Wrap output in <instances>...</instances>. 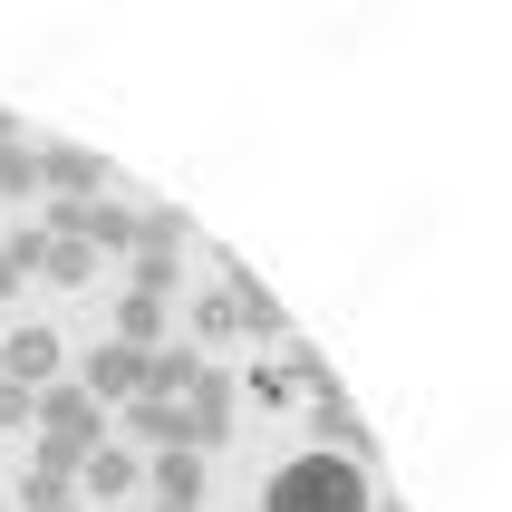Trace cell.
Instances as JSON below:
<instances>
[{
    "label": "cell",
    "mask_w": 512,
    "mask_h": 512,
    "mask_svg": "<svg viewBox=\"0 0 512 512\" xmlns=\"http://www.w3.org/2000/svg\"><path fill=\"white\" fill-rule=\"evenodd\" d=\"M194 387H203V348H155V358H145V397L184 406Z\"/></svg>",
    "instance_id": "9"
},
{
    "label": "cell",
    "mask_w": 512,
    "mask_h": 512,
    "mask_svg": "<svg viewBox=\"0 0 512 512\" xmlns=\"http://www.w3.org/2000/svg\"><path fill=\"white\" fill-rule=\"evenodd\" d=\"M184 416H194V445H223V435H232V377L203 368V387L184 397Z\"/></svg>",
    "instance_id": "10"
},
{
    "label": "cell",
    "mask_w": 512,
    "mask_h": 512,
    "mask_svg": "<svg viewBox=\"0 0 512 512\" xmlns=\"http://www.w3.org/2000/svg\"><path fill=\"white\" fill-rule=\"evenodd\" d=\"M223 300H232V329H252V339H271V348H290L300 329H290V310H281V290L271 281H252L242 261H223Z\"/></svg>",
    "instance_id": "4"
},
{
    "label": "cell",
    "mask_w": 512,
    "mask_h": 512,
    "mask_svg": "<svg viewBox=\"0 0 512 512\" xmlns=\"http://www.w3.org/2000/svg\"><path fill=\"white\" fill-rule=\"evenodd\" d=\"M145 484H155V503H203V455H155Z\"/></svg>",
    "instance_id": "13"
},
{
    "label": "cell",
    "mask_w": 512,
    "mask_h": 512,
    "mask_svg": "<svg viewBox=\"0 0 512 512\" xmlns=\"http://www.w3.org/2000/svg\"><path fill=\"white\" fill-rule=\"evenodd\" d=\"M78 484H87V493H107V503H116V493H136V484H145V464L126 455V445H97V455L78 464Z\"/></svg>",
    "instance_id": "11"
},
{
    "label": "cell",
    "mask_w": 512,
    "mask_h": 512,
    "mask_svg": "<svg viewBox=\"0 0 512 512\" xmlns=\"http://www.w3.org/2000/svg\"><path fill=\"white\" fill-rule=\"evenodd\" d=\"M29 426L49 435V445H78V455H97V445H107V406L87 397V387H39V416H29Z\"/></svg>",
    "instance_id": "3"
},
{
    "label": "cell",
    "mask_w": 512,
    "mask_h": 512,
    "mask_svg": "<svg viewBox=\"0 0 512 512\" xmlns=\"http://www.w3.org/2000/svg\"><path fill=\"white\" fill-rule=\"evenodd\" d=\"M126 435H136V445H155V455H203V445H194V416H184V406H165V397H136V406H126Z\"/></svg>",
    "instance_id": "7"
},
{
    "label": "cell",
    "mask_w": 512,
    "mask_h": 512,
    "mask_svg": "<svg viewBox=\"0 0 512 512\" xmlns=\"http://www.w3.org/2000/svg\"><path fill=\"white\" fill-rule=\"evenodd\" d=\"M310 426H319V445H329V455H348V464H377V435H368V416H358V406H348L339 387H319V397H310Z\"/></svg>",
    "instance_id": "6"
},
{
    "label": "cell",
    "mask_w": 512,
    "mask_h": 512,
    "mask_svg": "<svg viewBox=\"0 0 512 512\" xmlns=\"http://www.w3.org/2000/svg\"><path fill=\"white\" fill-rule=\"evenodd\" d=\"M368 464L329 455V445H310V455H290L271 484H261V512H368Z\"/></svg>",
    "instance_id": "1"
},
{
    "label": "cell",
    "mask_w": 512,
    "mask_h": 512,
    "mask_svg": "<svg viewBox=\"0 0 512 512\" xmlns=\"http://www.w3.org/2000/svg\"><path fill=\"white\" fill-rule=\"evenodd\" d=\"M165 339V300H136V290H126V300H116V348H155Z\"/></svg>",
    "instance_id": "14"
},
{
    "label": "cell",
    "mask_w": 512,
    "mask_h": 512,
    "mask_svg": "<svg viewBox=\"0 0 512 512\" xmlns=\"http://www.w3.org/2000/svg\"><path fill=\"white\" fill-rule=\"evenodd\" d=\"M145 358H155V348H97V358H87V377H78V387H87V397H97V406H136L145 397Z\"/></svg>",
    "instance_id": "5"
},
{
    "label": "cell",
    "mask_w": 512,
    "mask_h": 512,
    "mask_svg": "<svg viewBox=\"0 0 512 512\" xmlns=\"http://www.w3.org/2000/svg\"><path fill=\"white\" fill-rule=\"evenodd\" d=\"M29 194H39V155L20 136V145H0V203H29Z\"/></svg>",
    "instance_id": "15"
},
{
    "label": "cell",
    "mask_w": 512,
    "mask_h": 512,
    "mask_svg": "<svg viewBox=\"0 0 512 512\" xmlns=\"http://www.w3.org/2000/svg\"><path fill=\"white\" fill-rule=\"evenodd\" d=\"M368 512H406V503H387V493H377V503H368Z\"/></svg>",
    "instance_id": "20"
},
{
    "label": "cell",
    "mask_w": 512,
    "mask_h": 512,
    "mask_svg": "<svg viewBox=\"0 0 512 512\" xmlns=\"http://www.w3.org/2000/svg\"><path fill=\"white\" fill-rule=\"evenodd\" d=\"M155 512H203V503H155Z\"/></svg>",
    "instance_id": "21"
},
{
    "label": "cell",
    "mask_w": 512,
    "mask_h": 512,
    "mask_svg": "<svg viewBox=\"0 0 512 512\" xmlns=\"http://www.w3.org/2000/svg\"><path fill=\"white\" fill-rule=\"evenodd\" d=\"M0 377L39 397V387L58 377V339H49V329H10V339H0Z\"/></svg>",
    "instance_id": "8"
},
{
    "label": "cell",
    "mask_w": 512,
    "mask_h": 512,
    "mask_svg": "<svg viewBox=\"0 0 512 512\" xmlns=\"http://www.w3.org/2000/svg\"><path fill=\"white\" fill-rule=\"evenodd\" d=\"M184 281V252H136V300H174Z\"/></svg>",
    "instance_id": "16"
},
{
    "label": "cell",
    "mask_w": 512,
    "mask_h": 512,
    "mask_svg": "<svg viewBox=\"0 0 512 512\" xmlns=\"http://www.w3.org/2000/svg\"><path fill=\"white\" fill-rule=\"evenodd\" d=\"M39 271H49V281H58V290H78V281H87V271H97V252H87L78 232H39Z\"/></svg>",
    "instance_id": "12"
},
{
    "label": "cell",
    "mask_w": 512,
    "mask_h": 512,
    "mask_svg": "<svg viewBox=\"0 0 512 512\" xmlns=\"http://www.w3.org/2000/svg\"><path fill=\"white\" fill-rule=\"evenodd\" d=\"M0 145H20V116H10V107H0Z\"/></svg>",
    "instance_id": "19"
},
{
    "label": "cell",
    "mask_w": 512,
    "mask_h": 512,
    "mask_svg": "<svg viewBox=\"0 0 512 512\" xmlns=\"http://www.w3.org/2000/svg\"><path fill=\"white\" fill-rule=\"evenodd\" d=\"M29 155H39V194H58V203H97L107 194V155H97V145L49 136V145H29Z\"/></svg>",
    "instance_id": "2"
},
{
    "label": "cell",
    "mask_w": 512,
    "mask_h": 512,
    "mask_svg": "<svg viewBox=\"0 0 512 512\" xmlns=\"http://www.w3.org/2000/svg\"><path fill=\"white\" fill-rule=\"evenodd\" d=\"M29 416H39V397H29V387H10V377H0V435H10V426H29Z\"/></svg>",
    "instance_id": "17"
},
{
    "label": "cell",
    "mask_w": 512,
    "mask_h": 512,
    "mask_svg": "<svg viewBox=\"0 0 512 512\" xmlns=\"http://www.w3.org/2000/svg\"><path fill=\"white\" fill-rule=\"evenodd\" d=\"M29 281V271H20V261H10V252H0V300H10V290H20Z\"/></svg>",
    "instance_id": "18"
}]
</instances>
